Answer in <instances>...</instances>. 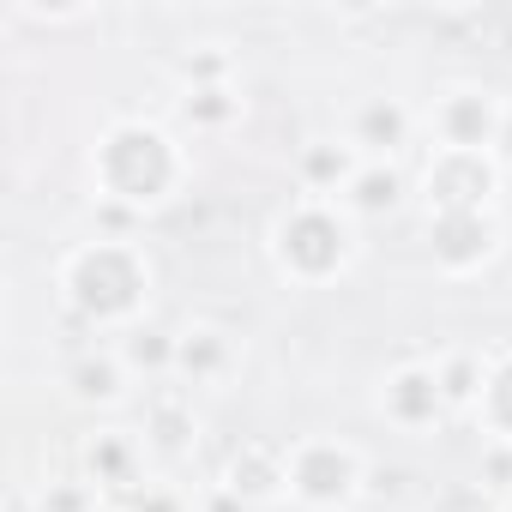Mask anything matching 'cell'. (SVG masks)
I'll return each mask as SVG.
<instances>
[{
    "instance_id": "6da1fadb",
    "label": "cell",
    "mask_w": 512,
    "mask_h": 512,
    "mask_svg": "<svg viewBox=\"0 0 512 512\" xmlns=\"http://www.w3.org/2000/svg\"><path fill=\"white\" fill-rule=\"evenodd\" d=\"M61 296L85 326L103 332H133L151 296V260L127 241V235H97L85 247H73L61 260Z\"/></svg>"
},
{
    "instance_id": "7a4b0ae2",
    "label": "cell",
    "mask_w": 512,
    "mask_h": 512,
    "mask_svg": "<svg viewBox=\"0 0 512 512\" xmlns=\"http://www.w3.org/2000/svg\"><path fill=\"white\" fill-rule=\"evenodd\" d=\"M91 175H97V199L109 205H127V211H151L163 205L181 175H187V157L181 145L163 133V127H145V121H115L91 157Z\"/></svg>"
},
{
    "instance_id": "3957f363",
    "label": "cell",
    "mask_w": 512,
    "mask_h": 512,
    "mask_svg": "<svg viewBox=\"0 0 512 512\" xmlns=\"http://www.w3.org/2000/svg\"><path fill=\"white\" fill-rule=\"evenodd\" d=\"M272 260L290 284H332L356 260V217L338 199H290L272 223Z\"/></svg>"
},
{
    "instance_id": "277c9868",
    "label": "cell",
    "mask_w": 512,
    "mask_h": 512,
    "mask_svg": "<svg viewBox=\"0 0 512 512\" xmlns=\"http://www.w3.org/2000/svg\"><path fill=\"white\" fill-rule=\"evenodd\" d=\"M362 482L368 458L350 440L302 434L296 446H284V494H296L308 512H350L362 500Z\"/></svg>"
},
{
    "instance_id": "5b68a950",
    "label": "cell",
    "mask_w": 512,
    "mask_h": 512,
    "mask_svg": "<svg viewBox=\"0 0 512 512\" xmlns=\"http://www.w3.org/2000/svg\"><path fill=\"white\" fill-rule=\"evenodd\" d=\"M500 121H506V103H500L488 85H446V91L428 103V133H434L440 151L494 157Z\"/></svg>"
},
{
    "instance_id": "8992f818",
    "label": "cell",
    "mask_w": 512,
    "mask_h": 512,
    "mask_svg": "<svg viewBox=\"0 0 512 512\" xmlns=\"http://www.w3.org/2000/svg\"><path fill=\"white\" fill-rule=\"evenodd\" d=\"M374 410H380V422H386V428H398V434H410V440L434 434V428L452 416V404H446V392H440L434 362H398V368L380 380Z\"/></svg>"
},
{
    "instance_id": "52a82bcc",
    "label": "cell",
    "mask_w": 512,
    "mask_h": 512,
    "mask_svg": "<svg viewBox=\"0 0 512 512\" xmlns=\"http://www.w3.org/2000/svg\"><path fill=\"white\" fill-rule=\"evenodd\" d=\"M428 253L446 278H470L500 253V229L488 211H428Z\"/></svg>"
},
{
    "instance_id": "ba28073f",
    "label": "cell",
    "mask_w": 512,
    "mask_h": 512,
    "mask_svg": "<svg viewBox=\"0 0 512 512\" xmlns=\"http://www.w3.org/2000/svg\"><path fill=\"white\" fill-rule=\"evenodd\" d=\"M241 374V338L211 326V320H193L187 332H175V380L193 386V392H217Z\"/></svg>"
},
{
    "instance_id": "9c48e42d",
    "label": "cell",
    "mask_w": 512,
    "mask_h": 512,
    "mask_svg": "<svg viewBox=\"0 0 512 512\" xmlns=\"http://www.w3.org/2000/svg\"><path fill=\"white\" fill-rule=\"evenodd\" d=\"M416 109L404 103V97H392V91H380V97H362L356 109H350V121H344V139L368 157V163H392L410 139H416Z\"/></svg>"
},
{
    "instance_id": "30bf717a",
    "label": "cell",
    "mask_w": 512,
    "mask_h": 512,
    "mask_svg": "<svg viewBox=\"0 0 512 512\" xmlns=\"http://www.w3.org/2000/svg\"><path fill=\"white\" fill-rule=\"evenodd\" d=\"M494 187H500L494 157L434 151V163H428V211H488Z\"/></svg>"
},
{
    "instance_id": "8fae6325",
    "label": "cell",
    "mask_w": 512,
    "mask_h": 512,
    "mask_svg": "<svg viewBox=\"0 0 512 512\" xmlns=\"http://www.w3.org/2000/svg\"><path fill=\"white\" fill-rule=\"evenodd\" d=\"M145 446H151L163 464H175V458H187V452L199 446L193 386H181V380H157V386H145Z\"/></svg>"
},
{
    "instance_id": "7c38bea8",
    "label": "cell",
    "mask_w": 512,
    "mask_h": 512,
    "mask_svg": "<svg viewBox=\"0 0 512 512\" xmlns=\"http://www.w3.org/2000/svg\"><path fill=\"white\" fill-rule=\"evenodd\" d=\"M145 434H133V428H97V434H85V446H79V464H85V476L103 488V494H133V488H145L151 476H145Z\"/></svg>"
},
{
    "instance_id": "4fadbf2b",
    "label": "cell",
    "mask_w": 512,
    "mask_h": 512,
    "mask_svg": "<svg viewBox=\"0 0 512 512\" xmlns=\"http://www.w3.org/2000/svg\"><path fill=\"white\" fill-rule=\"evenodd\" d=\"M362 151L344 139V133H314L302 151H296V187L308 199H344V187L362 175Z\"/></svg>"
},
{
    "instance_id": "5bb4252c",
    "label": "cell",
    "mask_w": 512,
    "mask_h": 512,
    "mask_svg": "<svg viewBox=\"0 0 512 512\" xmlns=\"http://www.w3.org/2000/svg\"><path fill=\"white\" fill-rule=\"evenodd\" d=\"M217 488H229V494L247 500V506L278 500V494H284V452H278V446H260V440L235 446L229 464H223V476H217Z\"/></svg>"
},
{
    "instance_id": "9a60e30c",
    "label": "cell",
    "mask_w": 512,
    "mask_h": 512,
    "mask_svg": "<svg viewBox=\"0 0 512 512\" xmlns=\"http://www.w3.org/2000/svg\"><path fill=\"white\" fill-rule=\"evenodd\" d=\"M127 386H133V374H127V362H121L115 350H85V356L67 368V392H73L79 404H97V410L127 404Z\"/></svg>"
},
{
    "instance_id": "2e32d148",
    "label": "cell",
    "mask_w": 512,
    "mask_h": 512,
    "mask_svg": "<svg viewBox=\"0 0 512 512\" xmlns=\"http://www.w3.org/2000/svg\"><path fill=\"white\" fill-rule=\"evenodd\" d=\"M404 193H410V181L398 163H362V175L344 187L338 205L350 217H392V211H404Z\"/></svg>"
},
{
    "instance_id": "e0dca14e",
    "label": "cell",
    "mask_w": 512,
    "mask_h": 512,
    "mask_svg": "<svg viewBox=\"0 0 512 512\" xmlns=\"http://www.w3.org/2000/svg\"><path fill=\"white\" fill-rule=\"evenodd\" d=\"M115 356L127 362V374L133 380H145V386H157V380H175V338L163 332V326H133V332H121L115 338Z\"/></svg>"
},
{
    "instance_id": "ac0fdd59",
    "label": "cell",
    "mask_w": 512,
    "mask_h": 512,
    "mask_svg": "<svg viewBox=\"0 0 512 512\" xmlns=\"http://www.w3.org/2000/svg\"><path fill=\"white\" fill-rule=\"evenodd\" d=\"M175 115L193 127V133H223L247 115V97L235 85H199V91H181L175 97Z\"/></svg>"
},
{
    "instance_id": "d6986e66",
    "label": "cell",
    "mask_w": 512,
    "mask_h": 512,
    "mask_svg": "<svg viewBox=\"0 0 512 512\" xmlns=\"http://www.w3.org/2000/svg\"><path fill=\"white\" fill-rule=\"evenodd\" d=\"M476 422L494 446H512V350L488 356V380H482V398H476Z\"/></svg>"
},
{
    "instance_id": "ffe728a7",
    "label": "cell",
    "mask_w": 512,
    "mask_h": 512,
    "mask_svg": "<svg viewBox=\"0 0 512 512\" xmlns=\"http://www.w3.org/2000/svg\"><path fill=\"white\" fill-rule=\"evenodd\" d=\"M434 374H440V392L452 410H476L482 380H488V356L482 350H446V356H434Z\"/></svg>"
},
{
    "instance_id": "44dd1931",
    "label": "cell",
    "mask_w": 512,
    "mask_h": 512,
    "mask_svg": "<svg viewBox=\"0 0 512 512\" xmlns=\"http://www.w3.org/2000/svg\"><path fill=\"white\" fill-rule=\"evenodd\" d=\"M31 512H103V488L91 476H49L31 494Z\"/></svg>"
},
{
    "instance_id": "7402d4cb",
    "label": "cell",
    "mask_w": 512,
    "mask_h": 512,
    "mask_svg": "<svg viewBox=\"0 0 512 512\" xmlns=\"http://www.w3.org/2000/svg\"><path fill=\"white\" fill-rule=\"evenodd\" d=\"M175 79H181V91H199V85H235V55L217 49V43H205V49H193V55H175Z\"/></svg>"
},
{
    "instance_id": "603a6c76",
    "label": "cell",
    "mask_w": 512,
    "mask_h": 512,
    "mask_svg": "<svg viewBox=\"0 0 512 512\" xmlns=\"http://www.w3.org/2000/svg\"><path fill=\"white\" fill-rule=\"evenodd\" d=\"M127 512H193V500H187L175 482H157V476H151L145 488L127 494Z\"/></svg>"
},
{
    "instance_id": "cb8c5ba5",
    "label": "cell",
    "mask_w": 512,
    "mask_h": 512,
    "mask_svg": "<svg viewBox=\"0 0 512 512\" xmlns=\"http://www.w3.org/2000/svg\"><path fill=\"white\" fill-rule=\"evenodd\" d=\"M482 476H488V488H506V494H512V446H488Z\"/></svg>"
},
{
    "instance_id": "d4e9b609",
    "label": "cell",
    "mask_w": 512,
    "mask_h": 512,
    "mask_svg": "<svg viewBox=\"0 0 512 512\" xmlns=\"http://www.w3.org/2000/svg\"><path fill=\"white\" fill-rule=\"evenodd\" d=\"M199 512H247V500H235L229 488H211V494L199 500Z\"/></svg>"
},
{
    "instance_id": "484cf974",
    "label": "cell",
    "mask_w": 512,
    "mask_h": 512,
    "mask_svg": "<svg viewBox=\"0 0 512 512\" xmlns=\"http://www.w3.org/2000/svg\"><path fill=\"white\" fill-rule=\"evenodd\" d=\"M500 169H512V103H506V121H500V145H494Z\"/></svg>"
},
{
    "instance_id": "4316f807",
    "label": "cell",
    "mask_w": 512,
    "mask_h": 512,
    "mask_svg": "<svg viewBox=\"0 0 512 512\" xmlns=\"http://www.w3.org/2000/svg\"><path fill=\"white\" fill-rule=\"evenodd\" d=\"M7 512H31V506H25V500H13V506H7Z\"/></svg>"
},
{
    "instance_id": "83f0119b",
    "label": "cell",
    "mask_w": 512,
    "mask_h": 512,
    "mask_svg": "<svg viewBox=\"0 0 512 512\" xmlns=\"http://www.w3.org/2000/svg\"><path fill=\"white\" fill-rule=\"evenodd\" d=\"M500 512H512V494H506V506H500Z\"/></svg>"
}]
</instances>
